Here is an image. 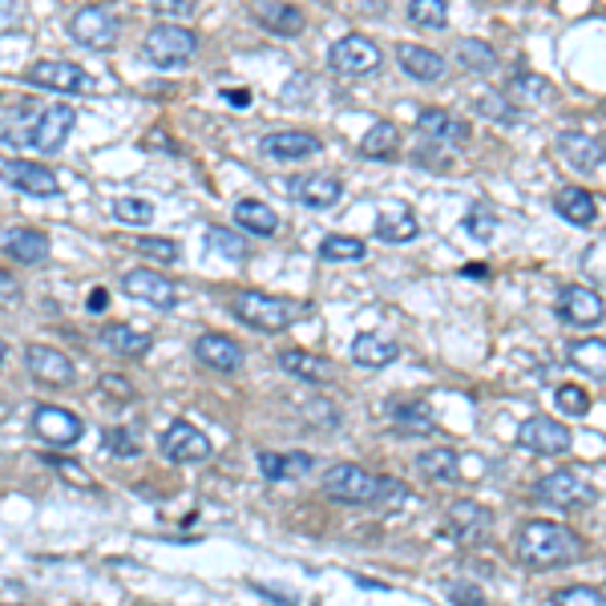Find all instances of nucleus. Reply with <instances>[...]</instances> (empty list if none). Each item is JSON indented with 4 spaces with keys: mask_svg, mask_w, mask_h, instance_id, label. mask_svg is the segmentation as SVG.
<instances>
[{
    "mask_svg": "<svg viewBox=\"0 0 606 606\" xmlns=\"http://www.w3.org/2000/svg\"><path fill=\"white\" fill-rule=\"evenodd\" d=\"M190 4L195 0H154V9H162V13H190Z\"/></svg>",
    "mask_w": 606,
    "mask_h": 606,
    "instance_id": "4d7b16f0",
    "label": "nucleus"
},
{
    "mask_svg": "<svg viewBox=\"0 0 606 606\" xmlns=\"http://www.w3.org/2000/svg\"><path fill=\"white\" fill-rule=\"evenodd\" d=\"M195 356L214 372H239L243 368V348L223 332H207L195 340Z\"/></svg>",
    "mask_w": 606,
    "mask_h": 606,
    "instance_id": "6ab92c4d",
    "label": "nucleus"
},
{
    "mask_svg": "<svg viewBox=\"0 0 606 606\" xmlns=\"http://www.w3.org/2000/svg\"><path fill=\"white\" fill-rule=\"evenodd\" d=\"M316 465L311 453H272V449H263L260 453V473L267 482H284V477H299V473H308Z\"/></svg>",
    "mask_w": 606,
    "mask_h": 606,
    "instance_id": "7c9ffc66",
    "label": "nucleus"
},
{
    "mask_svg": "<svg viewBox=\"0 0 606 606\" xmlns=\"http://www.w3.org/2000/svg\"><path fill=\"white\" fill-rule=\"evenodd\" d=\"M558 154H562L574 170H594V166L603 162V146L591 142L586 134H562L558 137Z\"/></svg>",
    "mask_w": 606,
    "mask_h": 606,
    "instance_id": "473e14b6",
    "label": "nucleus"
},
{
    "mask_svg": "<svg viewBox=\"0 0 606 606\" xmlns=\"http://www.w3.org/2000/svg\"><path fill=\"white\" fill-rule=\"evenodd\" d=\"M279 368H284L287 376L308 381V384H323L328 376H332V364H328L323 356L304 352V348H287V352H279Z\"/></svg>",
    "mask_w": 606,
    "mask_h": 606,
    "instance_id": "c756f323",
    "label": "nucleus"
},
{
    "mask_svg": "<svg viewBox=\"0 0 606 606\" xmlns=\"http://www.w3.org/2000/svg\"><path fill=\"white\" fill-rule=\"evenodd\" d=\"M122 291L130 299H137V304H150V308H162V311H170L174 304H178V287L162 272H125Z\"/></svg>",
    "mask_w": 606,
    "mask_h": 606,
    "instance_id": "dca6fc26",
    "label": "nucleus"
},
{
    "mask_svg": "<svg viewBox=\"0 0 606 606\" xmlns=\"http://www.w3.org/2000/svg\"><path fill=\"white\" fill-rule=\"evenodd\" d=\"M465 275H470V279H489V267H485V263H465Z\"/></svg>",
    "mask_w": 606,
    "mask_h": 606,
    "instance_id": "13d9d810",
    "label": "nucleus"
},
{
    "mask_svg": "<svg viewBox=\"0 0 606 606\" xmlns=\"http://www.w3.org/2000/svg\"><path fill=\"white\" fill-rule=\"evenodd\" d=\"M0 25H13V0H0Z\"/></svg>",
    "mask_w": 606,
    "mask_h": 606,
    "instance_id": "bf43d9fd",
    "label": "nucleus"
},
{
    "mask_svg": "<svg viewBox=\"0 0 606 606\" xmlns=\"http://www.w3.org/2000/svg\"><path fill=\"white\" fill-rule=\"evenodd\" d=\"M458 62L470 65L473 74H494V69H497V53L489 49V45H482V41H461V45H458Z\"/></svg>",
    "mask_w": 606,
    "mask_h": 606,
    "instance_id": "79ce46f5",
    "label": "nucleus"
},
{
    "mask_svg": "<svg viewBox=\"0 0 606 606\" xmlns=\"http://www.w3.org/2000/svg\"><path fill=\"white\" fill-rule=\"evenodd\" d=\"M509 93L518 98V106H546V101H554V86L546 81V77L538 74H518L514 77V86H509Z\"/></svg>",
    "mask_w": 606,
    "mask_h": 606,
    "instance_id": "4c0bfd02",
    "label": "nucleus"
},
{
    "mask_svg": "<svg viewBox=\"0 0 606 606\" xmlns=\"http://www.w3.org/2000/svg\"><path fill=\"white\" fill-rule=\"evenodd\" d=\"M154 202L142 195H122V198H113V219L125 227H150L154 223Z\"/></svg>",
    "mask_w": 606,
    "mask_h": 606,
    "instance_id": "e433bc0d",
    "label": "nucleus"
},
{
    "mask_svg": "<svg viewBox=\"0 0 606 606\" xmlns=\"http://www.w3.org/2000/svg\"><path fill=\"white\" fill-rule=\"evenodd\" d=\"M231 311L235 320H243L247 328H260V332H284L304 316V304L287 296H267V291H239L231 299Z\"/></svg>",
    "mask_w": 606,
    "mask_h": 606,
    "instance_id": "20e7f679",
    "label": "nucleus"
},
{
    "mask_svg": "<svg viewBox=\"0 0 606 606\" xmlns=\"http://www.w3.org/2000/svg\"><path fill=\"white\" fill-rule=\"evenodd\" d=\"M570 364L594 381H606V340H579L570 344Z\"/></svg>",
    "mask_w": 606,
    "mask_h": 606,
    "instance_id": "72a5a7b5",
    "label": "nucleus"
},
{
    "mask_svg": "<svg viewBox=\"0 0 606 606\" xmlns=\"http://www.w3.org/2000/svg\"><path fill=\"white\" fill-rule=\"evenodd\" d=\"M477 110L485 113V118H494V122H502V125H514L518 122V113H514V106H509L502 93H494V89H485L482 98H477Z\"/></svg>",
    "mask_w": 606,
    "mask_h": 606,
    "instance_id": "c03bdc74",
    "label": "nucleus"
},
{
    "mask_svg": "<svg viewBox=\"0 0 606 606\" xmlns=\"http://www.w3.org/2000/svg\"><path fill=\"white\" fill-rule=\"evenodd\" d=\"M368 255V247H364V239H348V235H328L320 243V260L328 263H360Z\"/></svg>",
    "mask_w": 606,
    "mask_h": 606,
    "instance_id": "ea45409f",
    "label": "nucleus"
},
{
    "mask_svg": "<svg viewBox=\"0 0 606 606\" xmlns=\"http://www.w3.org/2000/svg\"><path fill=\"white\" fill-rule=\"evenodd\" d=\"M101 344L110 348V352H118V356H125V360H137V356H146L154 340H150L146 332L130 328V323H110V328L101 332Z\"/></svg>",
    "mask_w": 606,
    "mask_h": 606,
    "instance_id": "2f4dec72",
    "label": "nucleus"
},
{
    "mask_svg": "<svg viewBox=\"0 0 606 606\" xmlns=\"http://www.w3.org/2000/svg\"><path fill=\"white\" fill-rule=\"evenodd\" d=\"M0 183L21 190V195H33V198H53L62 195V178L41 166V162H29V158H9L0 162Z\"/></svg>",
    "mask_w": 606,
    "mask_h": 606,
    "instance_id": "0eeeda50",
    "label": "nucleus"
},
{
    "mask_svg": "<svg viewBox=\"0 0 606 606\" xmlns=\"http://www.w3.org/2000/svg\"><path fill=\"white\" fill-rule=\"evenodd\" d=\"M33 433H37L41 441H49V445L69 449L86 437V425H81L77 412L57 409V405H41V409L33 412Z\"/></svg>",
    "mask_w": 606,
    "mask_h": 606,
    "instance_id": "ddd939ff",
    "label": "nucleus"
},
{
    "mask_svg": "<svg viewBox=\"0 0 606 606\" xmlns=\"http://www.w3.org/2000/svg\"><path fill=\"white\" fill-rule=\"evenodd\" d=\"M137 251L150 255V260H162V263L178 260V243H174V239H137Z\"/></svg>",
    "mask_w": 606,
    "mask_h": 606,
    "instance_id": "8fccbe9b",
    "label": "nucleus"
},
{
    "mask_svg": "<svg viewBox=\"0 0 606 606\" xmlns=\"http://www.w3.org/2000/svg\"><path fill=\"white\" fill-rule=\"evenodd\" d=\"M98 388H101V393L113 396V405H125V400H134V388H130V381H122V376H101Z\"/></svg>",
    "mask_w": 606,
    "mask_h": 606,
    "instance_id": "5fc2aeb1",
    "label": "nucleus"
},
{
    "mask_svg": "<svg viewBox=\"0 0 606 606\" xmlns=\"http://www.w3.org/2000/svg\"><path fill=\"white\" fill-rule=\"evenodd\" d=\"M235 223L247 231V235H260V239H272L279 231V214L260 202V198H239L235 202Z\"/></svg>",
    "mask_w": 606,
    "mask_h": 606,
    "instance_id": "bb28decb",
    "label": "nucleus"
},
{
    "mask_svg": "<svg viewBox=\"0 0 606 606\" xmlns=\"http://www.w3.org/2000/svg\"><path fill=\"white\" fill-rule=\"evenodd\" d=\"M421 473L429 477V482L437 485H449V482H458V453L453 449H429V453H421Z\"/></svg>",
    "mask_w": 606,
    "mask_h": 606,
    "instance_id": "c9c22d12",
    "label": "nucleus"
},
{
    "mask_svg": "<svg viewBox=\"0 0 606 606\" xmlns=\"http://www.w3.org/2000/svg\"><path fill=\"white\" fill-rule=\"evenodd\" d=\"M550 606H606V594L594 586H566L550 594Z\"/></svg>",
    "mask_w": 606,
    "mask_h": 606,
    "instance_id": "37998d69",
    "label": "nucleus"
},
{
    "mask_svg": "<svg viewBox=\"0 0 606 606\" xmlns=\"http://www.w3.org/2000/svg\"><path fill=\"white\" fill-rule=\"evenodd\" d=\"M489 526H494V514H489V509L477 506V502H458L445 518V538L458 546H477L489 538Z\"/></svg>",
    "mask_w": 606,
    "mask_h": 606,
    "instance_id": "f8f14e48",
    "label": "nucleus"
},
{
    "mask_svg": "<svg viewBox=\"0 0 606 606\" xmlns=\"http://www.w3.org/2000/svg\"><path fill=\"white\" fill-rule=\"evenodd\" d=\"M396 142H400L396 125L393 122H376L368 134L360 137V154H364V158H372V162L393 158V154H396Z\"/></svg>",
    "mask_w": 606,
    "mask_h": 606,
    "instance_id": "f704fd0d",
    "label": "nucleus"
},
{
    "mask_svg": "<svg viewBox=\"0 0 606 606\" xmlns=\"http://www.w3.org/2000/svg\"><path fill=\"white\" fill-rule=\"evenodd\" d=\"M465 231H470L477 243H489L497 231V214L485 211V207H470V214H465Z\"/></svg>",
    "mask_w": 606,
    "mask_h": 606,
    "instance_id": "a18cd8bd",
    "label": "nucleus"
},
{
    "mask_svg": "<svg viewBox=\"0 0 606 606\" xmlns=\"http://www.w3.org/2000/svg\"><path fill=\"white\" fill-rule=\"evenodd\" d=\"M4 360H9V348H4V340H0V368H4Z\"/></svg>",
    "mask_w": 606,
    "mask_h": 606,
    "instance_id": "680f3d73",
    "label": "nucleus"
},
{
    "mask_svg": "<svg viewBox=\"0 0 606 606\" xmlns=\"http://www.w3.org/2000/svg\"><path fill=\"white\" fill-rule=\"evenodd\" d=\"M227 101H235V106H247V89H231Z\"/></svg>",
    "mask_w": 606,
    "mask_h": 606,
    "instance_id": "052dcab7",
    "label": "nucleus"
},
{
    "mask_svg": "<svg viewBox=\"0 0 606 606\" xmlns=\"http://www.w3.org/2000/svg\"><path fill=\"white\" fill-rule=\"evenodd\" d=\"M255 21H260L267 33H279V37H296V33H304V25H308L304 9H296V4H279V0H260Z\"/></svg>",
    "mask_w": 606,
    "mask_h": 606,
    "instance_id": "393cba45",
    "label": "nucleus"
},
{
    "mask_svg": "<svg viewBox=\"0 0 606 606\" xmlns=\"http://www.w3.org/2000/svg\"><path fill=\"white\" fill-rule=\"evenodd\" d=\"M533 497H538V502H546V506L574 509V506H582V502L591 497V485L582 482L574 470H554L550 477H542V482L533 485Z\"/></svg>",
    "mask_w": 606,
    "mask_h": 606,
    "instance_id": "f3484780",
    "label": "nucleus"
},
{
    "mask_svg": "<svg viewBox=\"0 0 606 606\" xmlns=\"http://www.w3.org/2000/svg\"><path fill=\"white\" fill-rule=\"evenodd\" d=\"M388 421L400 429V437L433 433V425H437L425 400H393V405H388Z\"/></svg>",
    "mask_w": 606,
    "mask_h": 606,
    "instance_id": "cd10ccee",
    "label": "nucleus"
},
{
    "mask_svg": "<svg viewBox=\"0 0 606 606\" xmlns=\"http://www.w3.org/2000/svg\"><path fill=\"white\" fill-rule=\"evenodd\" d=\"M518 445L538 453V458H562V453H570L574 437H570L566 425L550 421V417H530V421L518 425Z\"/></svg>",
    "mask_w": 606,
    "mask_h": 606,
    "instance_id": "1a4fd4ad",
    "label": "nucleus"
},
{
    "mask_svg": "<svg viewBox=\"0 0 606 606\" xmlns=\"http://www.w3.org/2000/svg\"><path fill=\"white\" fill-rule=\"evenodd\" d=\"M396 62H400V69H405L412 81H425V86H433V81L445 77V57L425 49V45H396Z\"/></svg>",
    "mask_w": 606,
    "mask_h": 606,
    "instance_id": "5701e85b",
    "label": "nucleus"
},
{
    "mask_svg": "<svg viewBox=\"0 0 606 606\" xmlns=\"http://www.w3.org/2000/svg\"><path fill=\"white\" fill-rule=\"evenodd\" d=\"M21 299H25V287L9 272H0V308H21Z\"/></svg>",
    "mask_w": 606,
    "mask_h": 606,
    "instance_id": "864d4df0",
    "label": "nucleus"
},
{
    "mask_svg": "<svg viewBox=\"0 0 606 606\" xmlns=\"http://www.w3.org/2000/svg\"><path fill=\"white\" fill-rule=\"evenodd\" d=\"M142 53L158 69H178L198 53V37L186 25H154L142 41Z\"/></svg>",
    "mask_w": 606,
    "mask_h": 606,
    "instance_id": "39448f33",
    "label": "nucleus"
},
{
    "mask_svg": "<svg viewBox=\"0 0 606 606\" xmlns=\"http://www.w3.org/2000/svg\"><path fill=\"white\" fill-rule=\"evenodd\" d=\"M328 62H332V69L340 77H364V74H372V69L381 65V49H376L368 37H360V33H348V37H340L332 45Z\"/></svg>",
    "mask_w": 606,
    "mask_h": 606,
    "instance_id": "9b49d317",
    "label": "nucleus"
},
{
    "mask_svg": "<svg viewBox=\"0 0 606 606\" xmlns=\"http://www.w3.org/2000/svg\"><path fill=\"white\" fill-rule=\"evenodd\" d=\"M86 308L93 311V316H98V311H106V308H110V291H106V287H93V291H89Z\"/></svg>",
    "mask_w": 606,
    "mask_h": 606,
    "instance_id": "6e6d98bb",
    "label": "nucleus"
},
{
    "mask_svg": "<svg viewBox=\"0 0 606 606\" xmlns=\"http://www.w3.org/2000/svg\"><path fill=\"white\" fill-rule=\"evenodd\" d=\"M260 150L275 162H304L316 158L323 150V142L316 134H308V130H275V134L260 137Z\"/></svg>",
    "mask_w": 606,
    "mask_h": 606,
    "instance_id": "a211bd4d",
    "label": "nucleus"
},
{
    "mask_svg": "<svg viewBox=\"0 0 606 606\" xmlns=\"http://www.w3.org/2000/svg\"><path fill=\"white\" fill-rule=\"evenodd\" d=\"M25 81L29 86H37V89H53V93H74V98H86V93L98 89V81H93V77H89L77 62H37V65H29Z\"/></svg>",
    "mask_w": 606,
    "mask_h": 606,
    "instance_id": "423d86ee",
    "label": "nucleus"
},
{
    "mask_svg": "<svg viewBox=\"0 0 606 606\" xmlns=\"http://www.w3.org/2000/svg\"><path fill=\"white\" fill-rule=\"evenodd\" d=\"M514 554L533 570H550V566H570L582 554V538L558 521L533 518L526 521L514 538Z\"/></svg>",
    "mask_w": 606,
    "mask_h": 606,
    "instance_id": "7ed1b4c3",
    "label": "nucleus"
},
{
    "mask_svg": "<svg viewBox=\"0 0 606 606\" xmlns=\"http://www.w3.org/2000/svg\"><path fill=\"white\" fill-rule=\"evenodd\" d=\"M4 255L16 263H25V267H41V263L49 260V239L33 231V227H16L4 235Z\"/></svg>",
    "mask_w": 606,
    "mask_h": 606,
    "instance_id": "b1692460",
    "label": "nucleus"
},
{
    "mask_svg": "<svg viewBox=\"0 0 606 606\" xmlns=\"http://www.w3.org/2000/svg\"><path fill=\"white\" fill-rule=\"evenodd\" d=\"M323 494L344 502V506H396L409 497V485L396 482V477H376L364 465H332L323 473Z\"/></svg>",
    "mask_w": 606,
    "mask_h": 606,
    "instance_id": "f03ea898",
    "label": "nucleus"
},
{
    "mask_svg": "<svg viewBox=\"0 0 606 606\" xmlns=\"http://www.w3.org/2000/svg\"><path fill=\"white\" fill-rule=\"evenodd\" d=\"M74 122L77 113L69 106H16L0 125V137L9 146H29L33 154H62Z\"/></svg>",
    "mask_w": 606,
    "mask_h": 606,
    "instance_id": "f257e3e1",
    "label": "nucleus"
},
{
    "mask_svg": "<svg viewBox=\"0 0 606 606\" xmlns=\"http://www.w3.org/2000/svg\"><path fill=\"white\" fill-rule=\"evenodd\" d=\"M396 356H400V348H396V340H388V335L364 332L356 335V344H352V360H356L360 368H388Z\"/></svg>",
    "mask_w": 606,
    "mask_h": 606,
    "instance_id": "c85d7f7f",
    "label": "nucleus"
},
{
    "mask_svg": "<svg viewBox=\"0 0 606 606\" xmlns=\"http://www.w3.org/2000/svg\"><path fill=\"white\" fill-rule=\"evenodd\" d=\"M106 449L118 453V458H137V453H142V441H137L130 429H106Z\"/></svg>",
    "mask_w": 606,
    "mask_h": 606,
    "instance_id": "de8ad7c7",
    "label": "nucleus"
},
{
    "mask_svg": "<svg viewBox=\"0 0 606 606\" xmlns=\"http://www.w3.org/2000/svg\"><path fill=\"white\" fill-rule=\"evenodd\" d=\"M558 316L566 323H574V328H594V323L606 320V304L594 287L570 284L562 287V296H558Z\"/></svg>",
    "mask_w": 606,
    "mask_h": 606,
    "instance_id": "4468645a",
    "label": "nucleus"
},
{
    "mask_svg": "<svg viewBox=\"0 0 606 606\" xmlns=\"http://www.w3.org/2000/svg\"><path fill=\"white\" fill-rule=\"evenodd\" d=\"M69 37L77 45H89V49H110L118 41V16L110 9H101V4H86V9H77L69 16Z\"/></svg>",
    "mask_w": 606,
    "mask_h": 606,
    "instance_id": "6e6552de",
    "label": "nucleus"
},
{
    "mask_svg": "<svg viewBox=\"0 0 606 606\" xmlns=\"http://www.w3.org/2000/svg\"><path fill=\"white\" fill-rule=\"evenodd\" d=\"M449 598L458 606H485L482 586H473V582H453V586H449Z\"/></svg>",
    "mask_w": 606,
    "mask_h": 606,
    "instance_id": "603ef678",
    "label": "nucleus"
},
{
    "mask_svg": "<svg viewBox=\"0 0 606 606\" xmlns=\"http://www.w3.org/2000/svg\"><path fill=\"white\" fill-rule=\"evenodd\" d=\"M582 272L606 284V239H594L591 247L582 251Z\"/></svg>",
    "mask_w": 606,
    "mask_h": 606,
    "instance_id": "09e8293b",
    "label": "nucleus"
},
{
    "mask_svg": "<svg viewBox=\"0 0 606 606\" xmlns=\"http://www.w3.org/2000/svg\"><path fill=\"white\" fill-rule=\"evenodd\" d=\"M207 247H211V255H223L231 263H243L251 255L247 239H239V231H227V227H211L207 231Z\"/></svg>",
    "mask_w": 606,
    "mask_h": 606,
    "instance_id": "58836bf2",
    "label": "nucleus"
},
{
    "mask_svg": "<svg viewBox=\"0 0 606 606\" xmlns=\"http://www.w3.org/2000/svg\"><path fill=\"white\" fill-rule=\"evenodd\" d=\"M558 409L566 412V417H586L591 412V396L582 393L579 384H562L558 388Z\"/></svg>",
    "mask_w": 606,
    "mask_h": 606,
    "instance_id": "49530a36",
    "label": "nucleus"
},
{
    "mask_svg": "<svg viewBox=\"0 0 606 606\" xmlns=\"http://www.w3.org/2000/svg\"><path fill=\"white\" fill-rule=\"evenodd\" d=\"M409 21L421 29H445L449 25V4L445 0H412Z\"/></svg>",
    "mask_w": 606,
    "mask_h": 606,
    "instance_id": "a19ab883",
    "label": "nucleus"
},
{
    "mask_svg": "<svg viewBox=\"0 0 606 606\" xmlns=\"http://www.w3.org/2000/svg\"><path fill=\"white\" fill-rule=\"evenodd\" d=\"M291 195H296L299 207H308V211H328V207L340 202L344 183H340L335 174H304V178L291 186Z\"/></svg>",
    "mask_w": 606,
    "mask_h": 606,
    "instance_id": "aec40b11",
    "label": "nucleus"
},
{
    "mask_svg": "<svg viewBox=\"0 0 606 606\" xmlns=\"http://www.w3.org/2000/svg\"><path fill=\"white\" fill-rule=\"evenodd\" d=\"M417 130H421L429 142H437V146H465V142H470V122L453 118L449 110H421Z\"/></svg>",
    "mask_w": 606,
    "mask_h": 606,
    "instance_id": "4be33fe9",
    "label": "nucleus"
},
{
    "mask_svg": "<svg viewBox=\"0 0 606 606\" xmlns=\"http://www.w3.org/2000/svg\"><path fill=\"white\" fill-rule=\"evenodd\" d=\"M45 465H53V470L62 473V477H69V482L81 485V489H89V485H93V477H89L86 470H77V461H69V458H45Z\"/></svg>",
    "mask_w": 606,
    "mask_h": 606,
    "instance_id": "3c124183",
    "label": "nucleus"
},
{
    "mask_svg": "<svg viewBox=\"0 0 606 606\" xmlns=\"http://www.w3.org/2000/svg\"><path fill=\"white\" fill-rule=\"evenodd\" d=\"M25 368L29 376L37 384H49V388H65V384H74V360L57 352V348H45V344H29L25 348Z\"/></svg>",
    "mask_w": 606,
    "mask_h": 606,
    "instance_id": "2eb2a0df",
    "label": "nucleus"
},
{
    "mask_svg": "<svg viewBox=\"0 0 606 606\" xmlns=\"http://www.w3.org/2000/svg\"><path fill=\"white\" fill-rule=\"evenodd\" d=\"M554 211L574 227H591L598 219V198L591 190H582V186H562L554 198Z\"/></svg>",
    "mask_w": 606,
    "mask_h": 606,
    "instance_id": "a878e982",
    "label": "nucleus"
},
{
    "mask_svg": "<svg viewBox=\"0 0 606 606\" xmlns=\"http://www.w3.org/2000/svg\"><path fill=\"white\" fill-rule=\"evenodd\" d=\"M417 231H421V223H417L409 202H396L393 198V202H384L381 214H376V235H381L384 243H412Z\"/></svg>",
    "mask_w": 606,
    "mask_h": 606,
    "instance_id": "412c9836",
    "label": "nucleus"
},
{
    "mask_svg": "<svg viewBox=\"0 0 606 606\" xmlns=\"http://www.w3.org/2000/svg\"><path fill=\"white\" fill-rule=\"evenodd\" d=\"M162 458L174 461V465H195V461H207L211 458V437L190 421H174L170 429L162 433Z\"/></svg>",
    "mask_w": 606,
    "mask_h": 606,
    "instance_id": "9d476101",
    "label": "nucleus"
}]
</instances>
